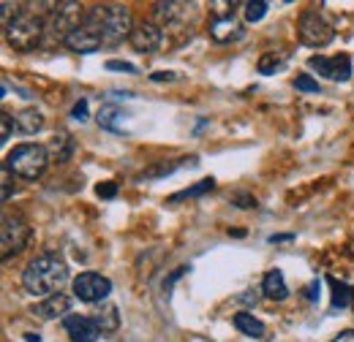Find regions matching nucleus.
Here are the masks:
<instances>
[{"instance_id":"f257e3e1","label":"nucleus","mask_w":354,"mask_h":342,"mask_svg":"<svg viewBox=\"0 0 354 342\" xmlns=\"http://www.w3.org/2000/svg\"><path fill=\"white\" fill-rule=\"evenodd\" d=\"M22 283H25L28 294L49 299V296L60 294V288L68 283V263L57 253H41L25 266Z\"/></svg>"},{"instance_id":"f03ea898","label":"nucleus","mask_w":354,"mask_h":342,"mask_svg":"<svg viewBox=\"0 0 354 342\" xmlns=\"http://www.w3.org/2000/svg\"><path fill=\"white\" fill-rule=\"evenodd\" d=\"M85 28L95 30L101 36L104 46H118L123 39H131L133 33V17L126 6H93L85 14Z\"/></svg>"},{"instance_id":"7ed1b4c3","label":"nucleus","mask_w":354,"mask_h":342,"mask_svg":"<svg viewBox=\"0 0 354 342\" xmlns=\"http://www.w3.org/2000/svg\"><path fill=\"white\" fill-rule=\"evenodd\" d=\"M6 30V41L11 49H17V52H30V49H36L39 43L44 41L46 36V19L44 17H39L36 11H22L8 28H3Z\"/></svg>"},{"instance_id":"20e7f679","label":"nucleus","mask_w":354,"mask_h":342,"mask_svg":"<svg viewBox=\"0 0 354 342\" xmlns=\"http://www.w3.org/2000/svg\"><path fill=\"white\" fill-rule=\"evenodd\" d=\"M6 166L22 179H39L49 166V150L41 144H22L14 147L6 158Z\"/></svg>"},{"instance_id":"39448f33","label":"nucleus","mask_w":354,"mask_h":342,"mask_svg":"<svg viewBox=\"0 0 354 342\" xmlns=\"http://www.w3.org/2000/svg\"><path fill=\"white\" fill-rule=\"evenodd\" d=\"M85 14H88V11H82L80 3H71V0H68V3H57L55 11H49V19H46V36H49L52 41L66 43V39H68L77 28H82Z\"/></svg>"},{"instance_id":"423d86ee","label":"nucleus","mask_w":354,"mask_h":342,"mask_svg":"<svg viewBox=\"0 0 354 342\" xmlns=\"http://www.w3.org/2000/svg\"><path fill=\"white\" fill-rule=\"evenodd\" d=\"M30 242V225L22 217H3V228H0V256L11 258L22 253Z\"/></svg>"},{"instance_id":"0eeeda50","label":"nucleus","mask_w":354,"mask_h":342,"mask_svg":"<svg viewBox=\"0 0 354 342\" xmlns=\"http://www.w3.org/2000/svg\"><path fill=\"white\" fill-rule=\"evenodd\" d=\"M109 294H112V283H109V277H104L98 272H82L74 280V296L80 301L95 304V301H104Z\"/></svg>"},{"instance_id":"6e6552de","label":"nucleus","mask_w":354,"mask_h":342,"mask_svg":"<svg viewBox=\"0 0 354 342\" xmlns=\"http://www.w3.org/2000/svg\"><path fill=\"white\" fill-rule=\"evenodd\" d=\"M335 39V30L324 22V17L319 11H306L300 17V41L308 46H327Z\"/></svg>"},{"instance_id":"1a4fd4ad","label":"nucleus","mask_w":354,"mask_h":342,"mask_svg":"<svg viewBox=\"0 0 354 342\" xmlns=\"http://www.w3.org/2000/svg\"><path fill=\"white\" fill-rule=\"evenodd\" d=\"M310 68L319 77H327L333 82H346L352 79V57L349 54H338V57H310Z\"/></svg>"},{"instance_id":"9d476101","label":"nucleus","mask_w":354,"mask_h":342,"mask_svg":"<svg viewBox=\"0 0 354 342\" xmlns=\"http://www.w3.org/2000/svg\"><path fill=\"white\" fill-rule=\"evenodd\" d=\"M131 46L136 52H158L164 46V30L156 25V22H139L131 33Z\"/></svg>"},{"instance_id":"9b49d317","label":"nucleus","mask_w":354,"mask_h":342,"mask_svg":"<svg viewBox=\"0 0 354 342\" xmlns=\"http://www.w3.org/2000/svg\"><path fill=\"white\" fill-rule=\"evenodd\" d=\"M191 8L194 6H188V3H156V19L161 22V30L167 33L169 28L188 22Z\"/></svg>"},{"instance_id":"f8f14e48","label":"nucleus","mask_w":354,"mask_h":342,"mask_svg":"<svg viewBox=\"0 0 354 342\" xmlns=\"http://www.w3.org/2000/svg\"><path fill=\"white\" fill-rule=\"evenodd\" d=\"M63 326H66L68 337L74 342H95L101 337V332L93 323V318H85V315H66Z\"/></svg>"},{"instance_id":"ddd939ff","label":"nucleus","mask_w":354,"mask_h":342,"mask_svg":"<svg viewBox=\"0 0 354 342\" xmlns=\"http://www.w3.org/2000/svg\"><path fill=\"white\" fill-rule=\"evenodd\" d=\"M63 46H68L71 52H77V54H90V52H98L101 46H104V41H101V36L95 33V30H90V28H77L68 39H66V43Z\"/></svg>"},{"instance_id":"4468645a","label":"nucleus","mask_w":354,"mask_h":342,"mask_svg":"<svg viewBox=\"0 0 354 342\" xmlns=\"http://www.w3.org/2000/svg\"><path fill=\"white\" fill-rule=\"evenodd\" d=\"M207 33H210V39L216 43L240 41V39H243V25H240V19L232 14V17H226V19H213Z\"/></svg>"},{"instance_id":"2eb2a0df","label":"nucleus","mask_w":354,"mask_h":342,"mask_svg":"<svg viewBox=\"0 0 354 342\" xmlns=\"http://www.w3.org/2000/svg\"><path fill=\"white\" fill-rule=\"evenodd\" d=\"M68 310H71V296H66V294H55V296H49V299L33 304V315H39L41 321L60 318V315H66Z\"/></svg>"},{"instance_id":"dca6fc26","label":"nucleus","mask_w":354,"mask_h":342,"mask_svg":"<svg viewBox=\"0 0 354 342\" xmlns=\"http://www.w3.org/2000/svg\"><path fill=\"white\" fill-rule=\"evenodd\" d=\"M95 120H98V125L106 130H112V133H123V120H129V114L118 106V103H104L101 109H98V114H95Z\"/></svg>"},{"instance_id":"f3484780","label":"nucleus","mask_w":354,"mask_h":342,"mask_svg":"<svg viewBox=\"0 0 354 342\" xmlns=\"http://www.w3.org/2000/svg\"><path fill=\"white\" fill-rule=\"evenodd\" d=\"M262 294H265L267 299H275V301H283L289 296V285H286L281 269H270L267 272L265 283H262Z\"/></svg>"},{"instance_id":"a211bd4d","label":"nucleus","mask_w":354,"mask_h":342,"mask_svg":"<svg viewBox=\"0 0 354 342\" xmlns=\"http://www.w3.org/2000/svg\"><path fill=\"white\" fill-rule=\"evenodd\" d=\"M49 158L52 161H57V163H66L71 155H74V139H71V133H66V130H57L55 136H52V141H49Z\"/></svg>"},{"instance_id":"6ab92c4d","label":"nucleus","mask_w":354,"mask_h":342,"mask_svg":"<svg viewBox=\"0 0 354 342\" xmlns=\"http://www.w3.org/2000/svg\"><path fill=\"white\" fill-rule=\"evenodd\" d=\"M93 323L98 326V332H101V334H112V332H118V326H120V315H118V307H115V304H106V307H101V310L93 315Z\"/></svg>"},{"instance_id":"aec40b11","label":"nucleus","mask_w":354,"mask_h":342,"mask_svg":"<svg viewBox=\"0 0 354 342\" xmlns=\"http://www.w3.org/2000/svg\"><path fill=\"white\" fill-rule=\"evenodd\" d=\"M234 329L243 332V334H248V337H265L267 334V326L259 318H254L251 312H237L234 315Z\"/></svg>"},{"instance_id":"412c9836","label":"nucleus","mask_w":354,"mask_h":342,"mask_svg":"<svg viewBox=\"0 0 354 342\" xmlns=\"http://www.w3.org/2000/svg\"><path fill=\"white\" fill-rule=\"evenodd\" d=\"M14 120H17V128L22 133H28V136H33V133H39L44 128V114L39 109H22Z\"/></svg>"},{"instance_id":"4be33fe9","label":"nucleus","mask_w":354,"mask_h":342,"mask_svg":"<svg viewBox=\"0 0 354 342\" xmlns=\"http://www.w3.org/2000/svg\"><path fill=\"white\" fill-rule=\"evenodd\" d=\"M327 283H330V288H333V310H344V307H349L352 304V288L346 285V283H341L338 277H327Z\"/></svg>"},{"instance_id":"5701e85b","label":"nucleus","mask_w":354,"mask_h":342,"mask_svg":"<svg viewBox=\"0 0 354 342\" xmlns=\"http://www.w3.org/2000/svg\"><path fill=\"white\" fill-rule=\"evenodd\" d=\"M213 188H216V179H213V177H207V179L196 182L194 188H188V190H180V193H175V196H169V204H177V201H185V199H199V196L210 193Z\"/></svg>"},{"instance_id":"b1692460","label":"nucleus","mask_w":354,"mask_h":342,"mask_svg":"<svg viewBox=\"0 0 354 342\" xmlns=\"http://www.w3.org/2000/svg\"><path fill=\"white\" fill-rule=\"evenodd\" d=\"M281 66H283V54H278V52H265V54L259 57V66H257V68H259V74L267 77V74H275Z\"/></svg>"},{"instance_id":"393cba45","label":"nucleus","mask_w":354,"mask_h":342,"mask_svg":"<svg viewBox=\"0 0 354 342\" xmlns=\"http://www.w3.org/2000/svg\"><path fill=\"white\" fill-rule=\"evenodd\" d=\"M243 8H245V19H248V22H259V19L267 14L265 0H248Z\"/></svg>"},{"instance_id":"a878e982","label":"nucleus","mask_w":354,"mask_h":342,"mask_svg":"<svg viewBox=\"0 0 354 342\" xmlns=\"http://www.w3.org/2000/svg\"><path fill=\"white\" fill-rule=\"evenodd\" d=\"M0 185H3L0 199H3V201H8V199L14 196V171L8 169L6 163H3V169H0Z\"/></svg>"},{"instance_id":"bb28decb","label":"nucleus","mask_w":354,"mask_h":342,"mask_svg":"<svg viewBox=\"0 0 354 342\" xmlns=\"http://www.w3.org/2000/svg\"><path fill=\"white\" fill-rule=\"evenodd\" d=\"M19 14H22V11H19V6H17V3H8V0H6V3H0V22H3V28H8Z\"/></svg>"},{"instance_id":"cd10ccee","label":"nucleus","mask_w":354,"mask_h":342,"mask_svg":"<svg viewBox=\"0 0 354 342\" xmlns=\"http://www.w3.org/2000/svg\"><path fill=\"white\" fill-rule=\"evenodd\" d=\"M14 128H17V120H14L8 112H3V114H0V141H8Z\"/></svg>"},{"instance_id":"c85d7f7f","label":"nucleus","mask_w":354,"mask_h":342,"mask_svg":"<svg viewBox=\"0 0 354 342\" xmlns=\"http://www.w3.org/2000/svg\"><path fill=\"white\" fill-rule=\"evenodd\" d=\"M295 87H297L300 92H319V90H322L313 77H297V79H295Z\"/></svg>"},{"instance_id":"c756f323","label":"nucleus","mask_w":354,"mask_h":342,"mask_svg":"<svg viewBox=\"0 0 354 342\" xmlns=\"http://www.w3.org/2000/svg\"><path fill=\"white\" fill-rule=\"evenodd\" d=\"M71 117H74L77 123H85V120H88V101H85V98H80V101L74 103V109H71Z\"/></svg>"},{"instance_id":"7c9ffc66","label":"nucleus","mask_w":354,"mask_h":342,"mask_svg":"<svg viewBox=\"0 0 354 342\" xmlns=\"http://www.w3.org/2000/svg\"><path fill=\"white\" fill-rule=\"evenodd\" d=\"M95 193H98V199H115L118 196V185L115 182H101L95 188Z\"/></svg>"},{"instance_id":"2f4dec72","label":"nucleus","mask_w":354,"mask_h":342,"mask_svg":"<svg viewBox=\"0 0 354 342\" xmlns=\"http://www.w3.org/2000/svg\"><path fill=\"white\" fill-rule=\"evenodd\" d=\"M106 68H109V71H126V74H136V66H131V63H123V60H109V63H106Z\"/></svg>"},{"instance_id":"473e14b6","label":"nucleus","mask_w":354,"mask_h":342,"mask_svg":"<svg viewBox=\"0 0 354 342\" xmlns=\"http://www.w3.org/2000/svg\"><path fill=\"white\" fill-rule=\"evenodd\" d=\"M234 204H237L240 210H251V207H257V199H254V196H245V193H237V196H234Z\"/></svg>"},{"instance_id":"72a5a7b5","label":"nucleus","mask_w":354,"mask_h":342,"mask_svg":"<svg viewBox=\"0 0 354 342\" xmlns=\"http://www.w3.org/2000/svg\"><path fill=\"white\" fill-rule=\"evenodd\" d=\"M150 79L153 82H175L177 74L175 71H156V74H150Z\"/></svg>"},{"instance_id":"f704fd0d","label":"nucleus","mask_w":354,"mask_h":342,"mask_svg":"<svg viewBox=\"0 0 354 342\" xmlns=\"http://www.w3.org/2000/svg\"><path fill=\"white\" fill-rule=\"evenodd\" d=\"M237 301H240V304H257V301H259V294H257V291H243V294L237 296Z\"/></svg>"},{"instance_id":"c9c22d12","label":"nucleus","mask_w":354,"mask_h":342,"mask_svg":"<svg viewBox=\"0 0 354 342\" xmlns=\"http://www.w3.org/2000/svg\"><path fill=\"white\" fill-rule=\"evenodd\" d=\"M330 342H354V329H346V332H341V334H335Z\"/></svg>"},{"instance_id":"e433bc0d","label":"nucleus","mask_w":354,"mask_h":342,"mask_svg":"<svg viewBox=\"0 0 354 342\" xmlns=\"http://www.w3.org/2000/svg\"><path fill=\"white\" fill-rule=\"evenodd\" d=\"M183 272H188V269H185V266H180V269H177L175 274H172V277H169V280L164 283V291H167V294H169V288H172V283H175V280H180V277H183Z\"/></svg>"},{"instance_id":"4c0bfd02","label":"nucleus","mask_w":354,"mask_h":342,"mask_svg":"<svg viewBox=\"0 0 354 342\" xmlns=\"http://www.w3.org/2000/svg\"><path fill=\"white\" fill-rule=\"evenodd\" d=\"M306 291H308V301H316V299H319V294H316V291H319V280H313V283H310Z\"/></svg>"},{"instance_id":"58836bf2","label":"nucleus","mask_w":354,"mask_h":342,"mask_svg":"<svg viewBox=\"0 0 354 342\" xmlns=\"http://www.w3.org/2000/svg\"><path fill=\"white\" fill-rule=\"evenodd\" d=\"M295 237L292 234H275V237H270V245H275V242H292Z\"/></svg>"},{"instance_id":"ea45409f","label":"nucleus","mask_w":354,"mask_h":342,"mask_svg":"<svg viewBox=\"0 0 354 342\" xmlns=\"http://www.w3.org/2000/svg\"><path fill=\"white\" fill-rule=\"evenodd\" d=\"M352 307H354V288H352Z\"/></svg>"}]
</instances>
